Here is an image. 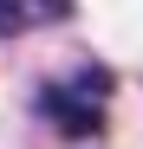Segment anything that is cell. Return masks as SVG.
<instances>
[{
  "label": "cell",
  "mask_w": 143,
  "mask_h": 149,
  "mask_svg": "<svg viewBox=\"0 0 143 149\" xmlns=\"http://www.w3.org/2000/svg\"><path fill=\"white\" fill-rule=\"evenodd\" d=\"M104 97H111V71H85L78 84H46L39 110L52 117L65 136L91 143V136H104Z\"/></svg>",
  "instance_id": "cell-1"
},
{
  "label": "cell",
  "mask_w": 143,
  "mask_h": 149,
  "mask_svg": "<svg viewBox=\"0 0 143 149\" xmlns=\"http://www.w3.org/2000/svg\"><path fill=\"white\" fill-rule=\"evenodd\" d=\"M52 19H72V0H0V39L52 26Z\"/></svg>",
  "instance_id": "cell-2"
}]
</instances>
